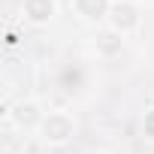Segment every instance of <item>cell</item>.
Returning <instances> with one entry per match:
<instances>
[{
  "label": "cell",
  "instance_id": "obj_3",
  "mask_svg": "<svg viewBox=\"0 0 154 154\" xmlns=\"http://www.w3.org/2000/svg\"><path fill=\"white\" fill-rule=\"evenodd\" d=\"M6 115L15 124V130H24V133H36L39 124H42V118H45V112H42V106L36 100H18Z\"/></svg>",
  "mask_w": 154,
  "mask_h": 154
},
{
  "label": "cell",
  "instance_id": "obj_9",
  "mask_svg": "<svg viewBox=\"0 0 154 154\" xmlns=\"http://www.w3.org/2000/svg\"><path fill=\"white\" fill-rule=\"evenodd\" d=\"M3 154H12V151H3Z\"/></svg>",
  "mask_w": 154,
  "mask_h": 154
},
{
  "label": "cell",
  "instance_id": "obj_2",
  "mask_svg": "<svg viewBox=\"0 0 154 154\" xmlns=\"http://www.w3.org/2000/svg\"><path fill=\"white\" fill-rule=\"evenodd\" d=\"M106 24H109L112 30H118L121 36H130V33H136V30H139V24H142L139 6L133 3V0H115V3H112V9H109V18H106Z\"/></svg>",
  "mask_w": 154,
  "mask_h": 154
},
{
  "label": "cell",
  "instance_id": "obj_1",
  "mask_svg": "<svg viewBox=\"0 0 154 154\" xmlns=\"http://www.w3.org/2000/svg\"><path fill=\"white\" fill-rule=\"evenodd\" d=\"M36 136L42 139V145H51V148L66 145L75 136V118L69 112H63V109H51V112H45Z\"/></svg>",
  "mask_w": 154,
  "mask_h": 154
},
{
  "label": "cell",
  "instance_id": "obj_7",
  "mask_svg": "<svg viewBox=\"0 0 154 154\" xmlns=\"http://www.w3.org/2000/svg\"><path fill=\"white\" fill-rule=\"evenodd\" d=\"M139 130H142V139H145V142H154V106H148V109L142 112Z\"/></svg>",
  "mask_w": 154,
  "mask_h": 154
},
{
  "label": "cell",
  "instance_id": "obj_8",
  "mask_svg": "<svg viewBox=\"0 0 154 154\" xmlns=\"http://www.w3.org/2000/svg\"><path fill=\"white\" fill-rule=\"evenodd\" d=\"M88 154H106V151H88Z\"/></svg>",
  "mask_w": 154,
  "mask_h": 154
},
{
  "label": "cell",
  "instance_id": "obj_6",
  "mask_svg": "<svg viewBox=\"0 0 154 154\" xmlns=\"http://www.w3.org/2000/svg\"><path fill=\"white\" fill-rule=\"evenodd\" d=\"M112 3H115V0H69L72 12L79 15L82 21H91V24H100V21L106 24Z\"/></svg>",
  "mask_w": 154,
  "mask_h": 154
},
{
  "label": "cell",
  "instance_id": "obj_4",
  "mask_svg": "<svg viewBox=\"0 0 154 154\" xmlns=\"http://www.w3.org/2000/svg\"><path fill=\"white\" fill-rule=\"evenodd\" d=\"M124 45H127V36H121V33H118V30H112L109 24L97 27V33L91 36V48H94V54H97V57H103V60L118 57V54L124 51Z\"/></svg>",
  "mask_w": 154,
  "mask_h": 154
},
{
  "label": "cell",
  "instance_id": "obj_5",
  "mask_svg": "<svg viewBox=\"0 0 154 154\" xmlns=\"http://www.w3.org/2000/svg\"><path fill=\"white\" fill-rule=\"evenodd\" d=\"M21 15L27 24H51L57 15V0H21Z\"/></svg>",
  "mask_w": 154,
  "mask_h": 154
}]
</instances>
